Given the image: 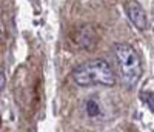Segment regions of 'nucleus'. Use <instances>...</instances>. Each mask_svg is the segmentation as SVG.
I'll return each mask as SVG.
<instances>
[{"label": "nucleus", "mask_w": 154, "mask_h": 132, "mask_svg": "<svg viewBox=\"0 0 154 132\" xmlns=\"http://www.w3.org/2000/svg\"><path fill=\"white\" fill-rule=\"evenodd\" d=\"M72 80L79 86H91L97 83L112 86L116 83V75L106 60L94 58L77 66L72 71Z\"/></svg>", "instance_id": "obj_1"}, {"label": "nucleus", "mask_w": 154, "mask_h": 132, "mask_svg": "<svg viewBox=\"0 0 154 132\" xmlns=\"http://www.w3.org/2000/svg\"><path fill=\"white\" fill-rule=\"evenodd\" d=\"M112 51L116 62L119 64V72L123 85L128 89L136 88L142 77V63L137 51L128 43H114Z\"/></svg>", "instance_id": "obj_2"}, {"label": "nucleus", "mask_w": 154, "mask_h": 132, "mask_svg": "<svg viewBox=\"0 0 154 132\" xmlns=\"http://www.w3.org/2000/svg\"><path fill=\"white\" fill-rule=\"evenodd\" d=\"M74 40L79 48H82L85 51H91V49H94V46L97 43V34L91 25H83L80 28H77V31L74 34Z\"/></svg>", "instance_id": "obj_3"}, {"label": "nucleus", "mask_w": 154, "mask_h": 132, "mask_svg": "<svg viewBox=\"0 0 154 132\" xmlns=\"http://www.w3.org/2000/svg\"><path fill=\"white\" fill-rule=\"evenodd\" d=\"M125 9L130 22L136 26L139 31H145L148 28V19H146V12L143 8L140 6L139 2H128L125 3Z\"/></svg>", "instance_id": "obj_4"}, {"label": "nucleus", "mask_w": 154, "mask_h": 132, "mask_svg": "<svg viewBox=\"0 0 154 132\" xmlns=\"http://www.w3.org/2000/svg\"><path fill=\"white\" fill-rule=\"evenodd\" d=\"M85 112L88 117H91V118H96L102 114V108H100V103L94 98H88L85 101Z\"/></svg>", "instance_id": "obj_5"}, {"label": "nucleus", "mask_w": 154, "mask_h": 132, "mask_svg": "<svg viewBox=\"0 0 154 132\" xmlns=\"http://www.w3.org/2000/svg\"><path fill=\"white\" fill-rule=\"evenodd\" d=\"M140 98L146 104V108L151 112H154V92L152 91H142L140 92Z\"/></svg>", "instance_id": "obj_6"}, {"label": "nucleus", "mask_w": 154, "mask_h": 132, "mask_svg": "<svg viewBox=\"0 0 154 132\" xmlns=\"http://www.w3.org/2000/svg\"><path fill=\"white\" fill-rule=\"evenodd\" d=\"M5 85H6V77H5V72L0 69V91H3Z\"/></svg>", "instance_id": "obj_7"}, {"label": "nucleus", "mask_w": 154, "mask_h": 132, "mask_svg": "<svg viewBox=\"0 0 154 132\" xmlns=\"http://www.w3.org/2000/svg\"><path fill=\"white\" fill-rule=\"evenodd\" d=\"M2 37H3V26L0 25V38H2Z\"/></svg>", "instance_id": "obj_8"}]
</instances>
